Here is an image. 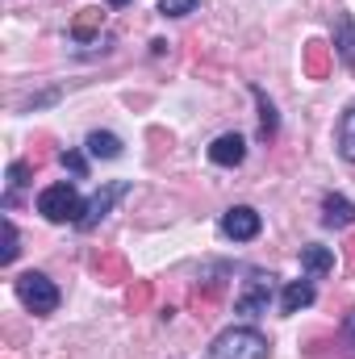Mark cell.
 I'll return each instance as SVG.
<instances>
[{"mask_svg":"<svg viewBox=\"0 0 355 359\" xmlns=\"http://www.w3.org/2000/svg\"><path fill=\"white\" fill-rule=\"evenodd\" d=\"M267 339L251 326H234V330H222L209 347V359H267Z\"/></svg>","mask_w":355,"mask_h":359,"instance_id":"cell-1","label":"cell"},{"mask_svg":"<svg viewBox=\"0 0 355 359\" xmlns=\"http://www.w3.org/2000/svg\"><path fill=\"white\" fill-rule=\"evenodd\" d=\"M38 213L46 222H80L84 201H80V192L72 184H51V188L38 192Z\"/></svg>","mask_w":355,"mask_h":359,"instance_id":"cell-2","label":"cell"},{"mask_svg":"<svg viewBox=\"0 0 355 359\" xmlns=\"http://www.w3.org/2000/svg\"><path fill=\"white\" fill-rule=\"evenodd\" d=\"M17 297L29 313H55L59 309V288L42 276V271H25L17 276Z\"/></svg>","mask_w":355,"mask_h":359,"instance_id":"cell-3","label":"cell"},{"mask_svg":"<svg viewBox=\"0 0 355 359\" xmlns=\"http://www.w3.org/2000/svg\"><path fill=\"white\" fill-rule=\"evenodd\" d=\"M267 305H272V276L251 271V276L243 280L239 297H234V313H243V318H260V313H267Z\"/></svg>","mask_w":355,"mask_h":359,"instance_id":"cell-4","label":"cell"},{"mask_svg":"<svg viewBox=\"0 0 355 359\" xmlns=\"http://www.w3.org/2000/svg\"><path fill=\"white\" fill-rule=\"evenodd\" d=\"M126 192H130V184H126V180H113V184L96 188V192H92V201L84 205V213H80V222H76V226H80V230H92V226H96V222H100V217H105V213H109V209H113V205L126 196Z\"/></svg>","mask_w":355,"mask_h":359,"instance_id":"cell-5","label":"cell"},{"mask_svg":"<svg viewBox=\"0 0 355 359\" xmlns=\"http://www.w3.org/2000/svg\"><path fill=\"white\" fill-rule=\"evenodd\" d=\"M222 230H226V238H234V243H251V238H260L264 222H260V213H255L251 205H234V209H226Z\"/></svg>","mask_w":355,"mask_h":359,"instance_id":"cell-6","label":"cell"},{"mask_svg":"<svg viewBox=\"0 0 355 359\" xmlns=\"http://www.w3.org/2000/svg\"><path fill=\"white\" fill-rule=\"evenodd\" d=\"M209 159H213L217 168H239V163L247 159V138H243V134H222V138H213V142H209Z\"/></svg>","mask_w":355,"mask_h":359,"instance_id":"cell-7","label":"cell"},{"mask_svg":"<svg viewBox=\"0 0 355 359\" xmlns=\"http://www.w3.org/2000/svg\"><path fill=\"white\" fill-rule=\"evenodd\" d=\"M322 222H326L330 230H347V226H355V201L330 192V196L322 201Z\"/></svg>","mask_w":355,"mask_h":359,"instance_id":"cell-8","label":"cell"},{"mask_svg":"<svg viewBox=\"0 0 355 359\" xmlns=\"http://www.w3.org/2000/svg\"><path fill=\"white\" fill-rule=\"evenodd\" d=\"M330 59H335V46H326V42H305V76H309V80H326Z\"/></svg>","mask_w":355,"mask_h":359,"instance_id":"cell-9","label":"cell"},{"mask_svg":"<svg viewBox=\"0 0 355 359\" xmlns=\"http://www.w3.org/2000/svg\"><path fill=\"white\" fill-rule=\"evenodd\" d=\"M314 305V280H293L288 288H284V297H280V309L284 313H301V309H309Z\"/></svg>","mask_w":355,"mask_h":359,"instance_id":"cell-10","label":"cell"},{"mask_svg":"<svg viewBox=\"0 0 355 359\" xmlns=\"http://www.w3.org/2000/svg\"><path fill=\"white\" fill-rule=\"evenodd\" d=\"M301 268H305L309 280H318V276L335 271V251H330V247H305V251H301Z\"/></svg>","mask_w":355,"mask_h":359,"instance_id":"cell-11","label":"cell"},{"mask_svg":"<svg viewBox=\"0 0 355 359\" xmlns=\"http://www.w3.org/2000/svg\"><path fill=\"white\" fill-rule=\"evenodd\" d=\"M335 55H339L347 67H355V25H351L347 13L335 21Z\"/></svg>","mask_w":355,"mask_h":359,"instance_id":"cell-12","label":"cell"},{"mask_svg":"<svg viewBox=\"0 0 355 359\" xmlns=\"http://www.w3.org/2000/svg\"><path fill=\"white\" fill-rule=\"evenodd\" d=\"M100 25H105V13H100V8H80L76 21H72V38H76V42H92V38L100 34Z\"/></svg>","mask_w":355,"mask_h":359,"instance_id":"cell-13","label":"cell"},{"mask_svg":"<svg viewBox=\"0 0 355 359\" xmlns=\"http://www.w3.org/2000/svg\"><path fill=\"white\" fill-rule=\"evenodd\" d=\"M88 155H96V159H117V155H121V138L109 134V130H92L88 134Z\"/></svg>","mask_w":355,"mask_h":359,"instance_id":"cell-14","label":"cell"},{"mask_svg":"<svg viewBox=\"0 0 355 359\" xmlns=\"http://www.w3.org/2000/svg\"><path fill=\"white\" fill-rule=\"evenodd\" d=\"M339 155L355 163V104L343 113V121H339Z\"/></svg>","mask_w":355,"mask_h":359,"instance_id":"cell-15","label":"cell"},{"mask_svg":"<svg viewBox=\"0 0 355 359\" xmlns=\"http://www.w3.org/2000/svg\"><path fill=\"white\" fill-rule=\"evenodd\" d=\"M96 271H100V280H109V284L130 280V271H126V259H121V255H96Z\"/></svg>","mask_w":355,"mask_h":359,"instance_id":"cell-16","label":"cell"},{"mask_svg":"<svg viewBox=\"0 0 355 359\" xmlns=\"http://www.w3.org/2000/svg\"><path fill=\"white\" fill-rule=\"evenodd\" d=\"M255 92V100H260V130H264V138H272L276 130H280V117H276V104L267 100L264 88H251Z\"/></svg>","mask_w":355,"mask_h":359,"instance_id":"cell-17","label":"cell"},{"mask_svg":"<svg viewBox=\"0 0 355 359\" xmlns=\"http://www.w3.org/2000/svg\"><path fill=\"white\" fill-rule=\"evenodd\" d=\"M17 251H21V234H17L13 217H4V251H0V264H13Z\"/></svg>","mask_w":355,"mask_h":359,"instance_id":"cell-18","label":"cell"},{"mask_svg":"<svg viewBox=\"0 0 355 359\" xmlns=\"http://www.w3.org/2000/svg\"><path fill=\"white\" fill-rule=\"evenodd\" d=\"M151 297H155V288H151L147 280H138V284L130 288V297H126V305H130V309L138 313V309H147V305H151Z\"/></svg>","mask_w":355,"mask_h":359,"instance_id":"cell-19","label":"cell"},{"mask_svg":"<svg viewBox=\"0 0 355 359\" xmlns=\"http://www.w3.org/2000/svg\"><path fill=\"white\" fill-rule=\"evenodd\" d=\"M25 176H29V163H13V168H8V192H4V209L13 205V196H17V188L25 184Z\"/></svg>","mask_w":355,"mask_h":359,"instance_id":"cell-20","label":"cell"},{"mask_svg":"<svg viewBox=\"0 0 355 359\" xmlns=\"http://www.w3.org/2000/svg\"><path fill=\"white\" fill-rule=\"evenodd\" d=\"M196 4H201V0H159V13H163V17H188Z\"/></svg>","mask_w":355,"mask_h":359,"instance_id":"cell-21","label":"cell"},{"mask_svg":"<svg viewBox=\"0 0 355 359\" xmlns=\"http://www.w3.org/2000/svg\"><path fill=\"white\" fill-rule=\"evenodd\" d=\"M59 159H63V168H67V172H76V176H84V172H88V159H84L80 151H63Z\"/></svg>","mask_w":355,"mask_h":359,"instance_id":"cell-22","label":"cell"},{"mask_svg":"<svg viewBox=\"0 0 355 359\" xmlns=\"http://www.w3.org/2000/svg\"><path fill=\"white\" fill-rule=\"evenodd\" d=\"M343 330H347V347L355 351V313H347V326Z\"/></svg>","mask_w":355,"mask_h":359,"instance_id":"cell-23","label":"cell"},{"mask_svg":"<svg viewBox=\"0 0 355 359\" xmlns=\"http://www.w3.org/2000/svg\"><path fill=\"white\" fill-rule=\"evenodd\" d=\"M347 271H355V243H347Z\"/></svg>","mask_w":355,"mask_h":359,"instance_id":"cell-24","label":"cell"},{"mask_svg":"<svg viewBox=\"0 0 355 359\" xmlns=\"http://www.w3.org/2000/svg\"><path fill=\"white\" fill-rule=\"evenodd\" d=\"M109 4H130V0H109Z\"/></svg>","mask_w":355,"mask_h":359,"instance_id":"cell-25","label":"cell"}]
</instances>
